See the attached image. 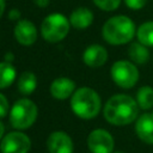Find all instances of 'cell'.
Here are the masks:
<instances>
[{
	"label": "cell",
	"mask_w": 153,
	"mask_h": 153,
	"mask_svg": "<svg viewBox=\"0 0 153 153\" xmlns=\"http://www.w3.org/2000/svg\"><path fill=\"white\" fill-rule=\"evenodd\" d=\"M139 105L136 100L128 94H115L108 99L104 105L103 115L106 122L114 126H127L136 121Z\"/></svg>",
	"instance_id": "cell-1"
},
{
	"label": "cell",
	"mask_w": 153,
	"mask_h": 153,
	"mask_svg": "<svg viewBox=\"0 0 153 153\" xmlns=\"http://www.w3.org/2000/svg\"><path fill=\"white\" fill-rule=\"evenodd\" d=\"M135 35V24L127 16H114L109 18L102 27V36L104 41L111 45L129 43Z\"/></svg>",
	"instance_id": "cell-2"
},
{
	"label": "cell",
	"mask_w": 153,
	"mask_h": 153,
	"mask_svg": "<svg viewBox=\"0 0 153 153\" xmlns=\"http://www.w3.org/2000/svg\"><path fill=\"white\" fill-rule=\"evenodd\" d=\"M102 108V99L97 91L91 87H79L71 97V109L81 120L94 118Z\"/></svg>",
	"instance_id": "cell-3"
},
{
	"label": "cell",
	"mask_w": 153,
	"mask_h": 153,
	"mask_svg": "<svg viewBox=\"0 0 153 153\" xmlns=\"http://www.w3.org/2000/svg\"><path fill=\"white\" fill-rule=\"evenodd\" d=\"M37 116V105L27 98H22L18 99L10 110V123L17 130H25L36 122Z\"/></svg>",
	"instance_id": "cell-4"
},
{
	"label": "cell",
	"mask_w": 153,
	"mask_h": 153,
	"mask_svg": "<svg viewBox=\"0 0 153 153\" xmlns=\"http://www.w3.org/2000/svg\"><path fill=\"white\" fill-rule=\"evenodd\" d=\"M71 23L62 13H51L47 16L41 24V35L49 43H57L66 38L69 32Z\"/></svg>",
	"instance_id": "cell-5"
},
{
	"label": "cell",
	"mask_w": 153,
	"mask_h": 153,
	"mask_svg": "<svg viewBox=\"0 0 153 153\" xmlns=\"http://www.w3.org/2000/svg\"><path fill=\"white\" fill-rule=\"evenodd\" d=\"M114 82L121 88H131L139 80V71L136 66L128 60L116 61L110 69Z\"/></svg>",
	"instance_id": "cell-6"
},
{
	"label": "cell",
	"mask_w": 153,
	"mask_h": 153,
	"mask_svg": "<svg viewBox=\"0 0 153 153\" xmlns=\"http://www.w3.org/2000/svg\"><path fill=\"white\" fill-rule=\"evenodd\" d=\"M30 148H31L30 137L20 130H16L6 134L0 141L1 153H27Z\"/></svg>",
	"instance_id": "cell-7"
},
{
	"label": "cell",
	"mask_w": 153,
	"mask_h": 153,
	"mask_svg": "<svg viewBox=\"0 0 153 153\" xmlns=\"http://www.w3.org/2000/svg\"><path fill=\"white\" fill-rule=\"evenodd\" d=\"M114 146V137L105 129H94L87 136V147L91 153H112Z\"/></svg>",
	"instance_id": "cell-8"
},
{
	"label": "cell",
	"mask_w": 153,
	"mask_h": 153,
	"mask_svg": "<svg viewBox=\"0 0 153 153\" xmlns=\"http://www.w3.org/2000/svg\"><path fill=\"white\" fill-rule=\"evenodd\" d=\"M49 153H73L74 143L72 137L65 131H53L47 139Z\"/></svg>",
	"instance_id": "cell-9"
},
{
	"label": "cell",
	"mask_w": 153,
	"mask_h": 153,
	"mask_svg": "<svg viewBox=\"0 0 153 153\" xmlns=\"http://www.w3.org/2000/svg\"><path fill=\"white\" fill-rule=\"evenodd\" d=\"M14 37L17 39V42L24 47H30L32 45L36 39H37V29L35 26V24L31 20L27 19H22L18 20V23L14 26L13 30Z\"/></svg>",
	"instance_id": "cell-10"
},
{
	"label": "cell",
	"mask_w": 153,
	"mask_h": 153,
	"mask_svg": "<svg viewBox=\"0 0 153 153\" xmlns=\"http://www.w3.org/2000/svg\"><path fill=\"white\" fill-rule=\"evenodd\" d=\"M82 61L91 68L100 67L108 61V51L100 44H91L84 50Z\"/></svg>",
	"instance_id": "cell-11"
},
{
	"label": "cell",
	"mask_w": 153,
	"mask_h": 153,
	"mask_svg": "<svg viewBox=\"0 0 153 153\" xmlns=\"http://www.w3.org/2000/svg\"><path fill=\"white\" fill-rule=\"evenodd\" d=\"M135 133L145 143L153 145V114L145 112L136 118Z\"/></svg>",
	"instance_id": "cell-12"
},
{
	"label": "cell",
	"mask_w": 153,
	"mask_h": 153,
	"mask_svg": "<svg viewBox=\"0 0 153 153\" xmlns=\"http://www.w3.org/2000/svg\"><path fill=\"white\" fill-rule=\"evenodd\" d=\"M75 91V82L71 78L61 76L53 80L50 84V94L57 100H65Z\"/></svg>",
	"instance_id": "cell-13"
},
{
	"label": "cell",
	"mask_w": 153,
	"mask_h": 153,
	"mask_svg": "<svg viewBox=\"0 0 153 153\" xmlns=\"http://www.w3.org/2000/svg\"><path fill=\"white\" fill-rule=\"evenodd\" d=\"M93 12L87 7H78L69 16L71 26L79 30L88 27L93 23Z\"/></svg>",
	"instance_id": "cell-14"
},
{
	"label": "cell",
	"mask_w": 153,
	"mask_h": 153,
	"mask_svg": "<svg viewBox=\"0 0 153 153\" xmlns=\"http://www.w3.org/2000/svg\"><path fill=\"white\" fill-rule=\"evenodd\" d=\"M17 87H18V91L24 96H29V94L33 93V91L37 87V76H36V74L30 72V71L23 72L18 78Z\"/></svg>",
	"instance_id": "cell-15"
},
{
	"label": "cell",
	"mask_w": 153,
	"mask_h": 153,
	"mask_svg": "<svg viewBox=\"0 0 153 153\" xmlns=\"http://www.w3.org/2000/svg\"><path fill=\"white\" fill-rule=\"evenodd\" d=\"M128 56L131 60V62L136 65H145L149 59V51L147 49V45L137 41L130 43L128 48Z\"/></svg>",
	"instance_id": "cell-16"
},
{
	"label": "cell",
	"mask_w": 153,
	"mask_h": 153,
	"mask_svg": "<svg viewBox=\"0 0 153 153\" xmlns=\"http://www.w3.org/2000/svg\"><path fill=\"white\" fill-rule=\"evenodd\" d=\"M17 78L16 68L11 62H0V90L6 88L13 84Z\"/></svg>",
	"instance_id": "cell-17"
},
{
	"label": "cell",
	"mask_w": 153,
	"mask_h": 153,
	"mask_svg": "<svg viewBox=\"0 0 153 153\" xmlns=\"http://www.w3.org/2000/svg\"><path fill=\"white\" fill-rule=\"evenodd\" d=\"M137 105L142 110H149L153 108V87L142 86L136 92L135 98Z\"/></svg>",
	"instance_id": "cell-18"
},
{
	"label": "cell",
	"mask_w": 153,
	"mask_h": 153,
	"mask_svg": "<svg viewBox=\"0 0 153 153\" xmlns=\"http://www.w3.org/2000/svg\"><path fill=\"white\" fill-rule=\"evenodd\" d=\"M137 41L147 47H153V20L142 23L136 30Z\"/></svg>",
	"instance_id": "cell-19"
},
{
	"label": "cell",
	"mask_w": 153,
	"mask_h": 153,
	"mask_svg": "<svg viewBox=\"0 0 153 153\" xmlns=\"http://www.w3.org/2000/svg\"><path fill=\"white\" fill-rule=\"evenodd\" d=\"M92 1L98 8L108 12L115 11L116 8H118L121 4V0H92Z\"/></svg>",
	"instance_id": "cell-20"
},
{
	"label": "cell",
	"mask_w": 153,
	"mask_h": 153,
	"mask_svg": "<svg viewBox=\"0 0 153 153\" xmlns=\"http://www.w3.org/2000/svg\"><path fill=\"white\" fill-rule=\"evenodd\" d=\"M10 104H8V100L7 98L5 97V94L0 93V118H4L6 117L8 114H10Z\"/></svg>",
	"instance_id": "cell-21"
},
{
	"label": "cell",
	"mask_w": 153,
	"mask_h": 153,
	"mask_svg": "<svg viewBox=\"0 0 153 153\" xmlns=\"http://www.w3.org/2000/svg\"><path fill=\"white\" fill-rule=\"evenodd\" d=\"M124 2L130 10H141L147 4V0H124Z\"/></svg>",
	"instance_id": "cell-22"
},
{
	"label": "cell",
	"mask_w": 153,
	"mask_h": 153,
	"mask_svg": "<svg viewBox=\"0 0 153 153\" xmlns=\"http://www.w3.org/2000/svg\"><path fill=\"white\" fill-rule=\"evenodd\" d=\"M20 11L19 10H17V8H12V10H10V12H8V19H11V20H19V18H20Z\"/></svg>",
	"instance_id": "cell-23"
},
{
	"label": "cell",
	"mask_w": 153,
	"mask_h": 153,
	"mask_svg": "<svg viewBox=\"0 0 153 153\" xmlns=\"http://www.w3.org/2000/svg\"><path fill=\"white\" fill-rule=\"evenodd\" d=\"M49 1H50V0H33L35 5H36V6H38V7H41V8L47 7V6H48V4H49Z\"/></svg>",
	"instance_id": "cell-24"
},
{
	"label": "cell",
	"mask_w": 153,
	"mask_h": 153,
	"mask_svg": "<svg viewBox=\"0 0 153 153\" xmlns=\"http://www.w3.org/2000/svg\"><path fill=\"white\" fill-rule=\"evenodd\" d=\"M4 61H6V62H13L14 61V55H13V53H11V51H7L6 54H5V56H4Z\"/></svg>",
	"instance_id": "cell-25"
},
{
	"label": "cell",
	"mask_w": 153,
	"mask_h": 153,
	"mask_svg": "<svg viewBox=\"0 0 153 153\" xmlns=\"http://www.w3.org/2000/svg\"><path fill=\"white\" fill-rule=\"evenodd\" d=\"M5 8H6V2L5 0H0V18L2 17L4 12H5Z\"/></svg>",
	"instance_id": "cell-26"
},
{
	"label": "cell",
	"mask_w": 153,
	"mask_h": 153,
	"mask_svg": "<svg viewBox=\"0 0 153 153\" xmlns=\"http://www.w3.org/2000/svg\"><path fill=\"white\" fill-rule=\"evenodd\" d=\"M4 133H5V126H4V123L0 121V141H1V139L4 137Z\"/></svg>",
	"instance_id": "cell-27"
},
{
	"label": "cell",
	"mask_w": 153,
	"mask_h": 153,
	"mask_svg": "<svg viewBox=\"0 0 153 153\" xmlns=\"http://www.w3.org/2000/svg\"><path fill=\"white\" fill-rule=\"evenodd\" d=\"M114 153H123V152H114Z\"/></svg>",
	"instance_id": "cell-28"
}]
</instances>
